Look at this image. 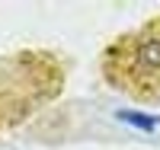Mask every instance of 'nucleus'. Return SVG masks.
Wrapping results in <instances>:
<instances>
[{"mask_svg": "<svg viewBox=\"0 0 160 150\" xmlns=\"http://www.w3.org/2000/svg\"><path fill=\"white\" fill-rule=\"evenodd\" d=\"M135 61L138 67H144L148 74H160V38H144L138 42V51H135Z\"/></svg>", "mask_w": 160, "mask_h": 150, "instance_id": "nucleus-1", "label": "nucleus"}, {"mask_svg": "<svg viewBox=\"0 0 160 150\" xmlns=\"http://www.w3.org/2000/svg\"><path fill=\"white\" fill-rule=\"evenodd\" d=\"M115 118H122V121H128V125H135V128H144V131H154V125H157V118L141 115V112H131V109H118Z\"/></svg>", "mask_w": 160, "mask_h": 150, "instance_id": "nucleus-2", "label": "nucleus"}]
</instances>
